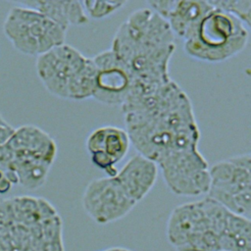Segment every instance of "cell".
<instances>
[{
  "label": "cell",
  "instance_id": "obj_19",
  "mask_svg": "<svg viewBox=\"0 0 251 251\" xmlns=\"http://www.w3.org/2000/svg\"><path fill=\"white\" fill-rule=\"evenodd\" d=\"M13 185L14 184L8 176V175L3 170L0 169V194L7 193Z\"/></svg>",
  "mask_w": 251,
  "mask_h": 251
},
{
  "label": "cell",
  "instance_id": "obj_13",
  "mask_svg": "<svg viewBox=\"0 0 251 251\" xmlns=\"http://www.w3.org/2000/svg\"><path fill=\"white\" fill-rule=\"evenodd\" d=\"M158 172L159 169L153 161L137 153L126 161L115 177L129 197L138 203L155 186Z\"/></svg>",
  "mask_w": 251,
  "mask_h": 251
},
{
  "label": "cell",
  "instance_id": "obj_8",
  "mask_svg": "<svg viewBox=\"0 0 251 251\" xmlns=\"http://www.w3.org/2000/svg\"><path fill=\"white\" fill-rule=\"evenodd\" d=\"M136 204L115 176H106L90 180L81 196L83 211L99 225L122 220L132 211Z\"/></svg>",
  "mask_w": 251,
  "mask_h": 251
},
{
  "label": "cell",
  "instance_id": "obj_16",
  "mask_svg": "<svg viewBox=\"0 0 251 251\" xmlns=\"http://www.w3.org/2000/svg\"><path fill=\"white\" fill-rule=\"evenodd\" d=\"M210 3L215 8L220 9L238 19L248 28L250 27L251 0H212Z\"/></svg>",
  "mask_w": 251,
  "mask_h": 251
},
{
  "label": "cell",
  "instance_id": "obj_12",
  "mask_svg": "<svg viewBox=\"0 0 251 251\" xmlns=\"http://www.w3.org/2000/svg\"><path fill=\"white\" fill-rule=\"evenodd\" d=\"M148 8L164 19L175 37L184 40L201 18L213 6L210 1L199 0H153L147 1Z\"/></svg>",
  "mask_w": 251,
  "mask_h": 251
},
{
  "label": "cell",
  "instance_id": "obj_7",
  "mask_svg": "<svg viewBox=\"0 0 251 251\" xmlns=\"http://www.w3.org/2000/svg\"><path fill=\"white\" fill-rule=\"evenodd\" d=\"M210 183L206 196L229 212L250 219L251 155L230 156L209 167Z\"/></svg>",
  "mask_w": 251,
  "mask_h": 251
},
{
  "label": "cell",
  "instance_id": "obj_11",
  "mask_svg": "<svg viewBox=\"0 0 251 251\" xmlns=\"http://www.w3.org/2000/svg\"><path fill=\"white\" fill-rule=\"evenodd\" d=\"M4 146L9 154L10 162L12 160H37L54 164L58 152L55 139L34 125H25L15 128Z\"/></svg>",
  "mask_w": 251,
  "mask_h": 251
},
{
  "label": "cell",
  "instance_id": "obj_3",
  "mask_svg": "<svg viewBox=\"0 0 251 251\" xmlns=\"http://www.w3.org/2000/svg\"><path fill=\"white\" fill-rule=\"evenodd\" d=\"M0 251H64L63 221L46 199L0 201Z\"/></svg>",
  "mask_w": 251,
  "mask_h": 251
},
{
  "label": "cell",
  "instance_id": "obj_17",
  "mask_svg": "<svg viewBox=\"0 0 251 251\" xmlns=\"http://www.w3.org/2000/svg\"><path fill=\"white\" fill-rule=\"evenodd\" d=\"M88 20H103L127 4L126 1H81Z\"/></svg>",
  "mask_w": 251,
  "mask_h": 251
},
{
  "label": "cell",
  "instance_id": "obj_4",
  "mask_svg": "<svg viewBox=\"0 0 251 251\" xmlns=\"http://www.w3.org/2000/svg\"><path fill=\"white\" fill-rule=\"evenodd\" d=\"M241 218L205 196L172 210L166 237L176 251H226Z\"/></svg>",
  "mask_w": 251,
  "mask_h": 251
},
{
  "label": "cell",
  "instance_id": "obj_18",
  "mask_svg": "<svg viewBox=\"0 0 251 251\" xmlns=\"http://www.w3.org/2000/svg\"><path fill=\"white\" fill-rule=\"evenodd\" d=\"M15 128L12 127L2 117L0 113V146L4 145L14 133Z\"/></svg>",
  "mask_w": 251,
  "mask_h": 251
},
{
  "label": "cell",
  "instance_id": "obj_15",
  "mask_svg": "<svg viewBox=\"0 0 251 251\" xmlns=\"http://www.w3.org/2000/svg\"><path fill=\"white\" fill-rule=\"evenodd\" d=\"M18 3L37 10L67 31L70 26H82L89 22L81 1L39 0Z\"/></svg>",
  "mask_w": 251,
  "mask_h": 251
},
{
  "label": "cell",
  "instance_id": "obj_2",
  "mask_svg": "<svg viewBox=\"0 0 251 251\" xmlns=\"http://www.w3.org/2000/svg\"><path fill=\"white\" fill-rule=\"evenodd\" d=\"M168 23L150 8L131 12L117 28L110 50L130 77V91L147 90L170 81V62L176 51Z\"/></svg>",
  "mask_w": 251,
  "mask_h": 251
},
{
  "label": "cell",
  "instance_id": "obj_6",
  "mask_svg": "<svg viewBox=\"0 0 251 251\" xmlns=\"http://www.w3.org/2000/svg\"><path fill=\"white\" fill-rule=\"evenodd\" d=\"M3 23V32L19 52L38 57L65 43L67 30L30 7L16 3Z\"/></svg>",
  "mask_w": 251,
  "mask_h": 251
},
{
  "label": "cell",
  "instance_id": "obj_1",
  "mask_svg": "<svg viewBox=\"0 0 251 251\" xmlns=\"http://www.w3.org/2000/svg\"><path fill=\"white\" fill-rule=\"evenodd\" d=\"M130 144L153 161L177 196L206 195L209 163L199 151L200 130L187 93L173 79L127 95L121 106Z\"/></svg>",
  "mask_w": 251,
  "mask_h": 251
},
{
  "label": "cell",
  "instance_id": "obj_9",
  "mask_svg": "<svg viewBox=\"0 0 251 251\" xmlns=\"http://www.w3.org/2000/svg\"><path fill=\"white\" fill-rule=\"evenodd\" d=\"M88 58L65 42L36 57V74L51 95L67 100L70 85L84 68Z\"/></svg>",
  "mask_w": 251,
  "mask_h": 251
},
{
  "label": "cell",
  "instance_id": "obj_14",
  "mask_svg": "<svg viewBox=\"0 0 251 251\" xmlns=\"http://www.w3.org/2000/svg\"><path fill=\"white\" fill-rule=\"evenodd\" d=\"M129 136L125 128L116 126H102L89 132L85 139L88 154L102 152L119 164L130 148Z\"/></svg>",
  "mask_w": 251,
  "mask_h": 251
},
{
  "label": "cell",
  "instance_id": "obj_10",
  "mask_svg": "<svg viewBox=\"0 0 251 251\" xmlns=\"http://www.w3.org/2000/svg\"><path fill=\"white\" fill-rule=\"evenodd\" d=\"M96 66L95 90L92 99L100 104L121 107L130 90V77L124 65L109 49L94 57Z\"/></svg>",
  "mask_w": 251,
  "mask_h": 251
},
{
  "label": "cell",
  "instance_id": "obj_5",
  "mask_svg": "<svg viewBox=\"0 0 251 251\" xmlns=\"http://www.w3.org/2000/svg\"><path fill=\"white\" fill-rule=\"evenodd\" d=\"M248 41L249 28L235 17L213 6L183 40V51L196 61L218 64L241 53Z\"/></svg>",
  "mask_w": 251,
  "mask_h": 251
},
{
  "label": "cell",
  "instance_id": "obj_20",
  "mask_svg": "<svg viewBox=\"0 0 251 251\" xmlns=\"http://www.w3.org/2000/svg\"><path fill=\"white\" fill-rule=\"evenodd\" d=\"M101 251H132L128 248H125V247H111V248H107V249H104V250H101Z\"/></svg>",
  "mask_w": 251,
  "mask_h": 251
}]
</instances>
